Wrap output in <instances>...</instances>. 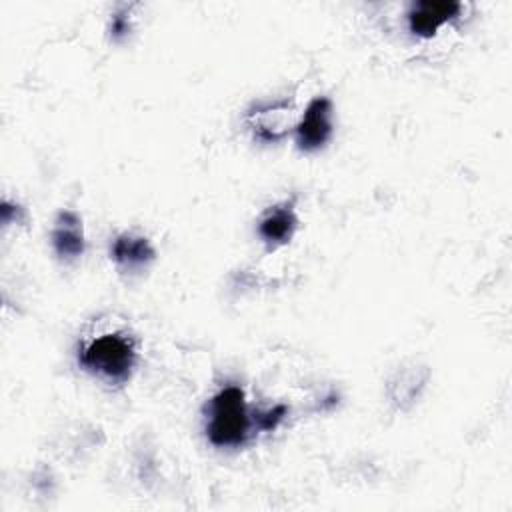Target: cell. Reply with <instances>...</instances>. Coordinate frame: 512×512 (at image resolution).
<instances>
[{"instance_id":"8fae6325","label":"cell","mask_w":512,"mask_h":512,"mask_svg":"<svg viewBox=\"0 0 512 512\" xmlns=\"http://www.w3.org/2000/svg\"><path fill=\"white\" fill-rule=\"evenodd\" d=\"M132 30V16H130V10L128 6H120L112 18H110V26H108V32H110V38L112 40H122L130 34Z\"/></svg>"},{"instance_id":"3957f363","label":"cell","mask_w":512,"mask_h":512,"mask_svg":"<svg viewBox=\"0 0 512 512\" xmlns=\"http://www.w3.org/2000/svg\"><path fill=\"white\" fill-rule=\"evenodd\" d=\"M296 144L304 152H316L328 144L334 132V108L326 96L308 102L304 114L296 122Z\"/></svg>"},{"instance_id":"7c38bea8","label":"cell","mask_w":512,"mask_h":512,"mask_svg":"<svg viewBox=\"0 0 512 512\" xmlns=\"http://www.w3.org/2000/svg\"><path fill=\"white\" fill-rule=\"evenodd\" d=\"M0 210H2V222H4V224H10L12 218H14L16 222H22V220H24V208L18 206V204H10L8 200H4Z\"/></svg>"},{"instance_id":"30bf717a","label":"cell","mask_w":512,"mask_h":512,"mask_svg":"<svg viewBox=\"0 0 512 512\" xmlns=\"http://www.w3.org/2000/svg\"><path fill=\"white\" fill-rule=\"evenodd\" d=\"M286 406L284 404H278V406H272L268 410H260V412H254L252 414V422L256 426V430L260 432H270L274 428H278V424L284 420L286 416Z\"/></svg>"},{"instance_id":"8992f818","label":"cell","mask_w":512,"mask_h":512,"mask_svg":"<svg viewBox=\"0 0 512 512\" xmlns=\"http://www.w3.org/2000/svg\"><path fill=\"white\" fill-rule=\"evenodd\" d=\"M50 244L54 254L62 262L78 260L86 250V238H84V226H82L80 214H76L74 210L58 212L50 232Z\"/></svg>"},{"instance_id":"277c9868","label":"cell","mask_w":512,"mask_h":512,"mask_svg":"<svg viewBox=\"0 0 512 512\" xmlns=\"http://www.w3.org/2000/svg\"><path fill=\"white\" fill-rule=\"evenodd\" d=\"M246 124L250 126L256 140L274 144L294 124V108L288 100H274L256 104L246 114Z\"/></svg>"},{"instance_id":"ba28073f","label":"cell","mask_w":512,"mask_h":512,"mask_svg":"<svg viewBox=\"0 0 512 512\" xmlns=\"http://www.w3.org/2000/svg\"><path fill=\"white\" fill-rule=\"evenodd\" d=\"M110 258L116 262L118 268L138 272L156 258V250L146 236L122 232L110 244Z\"/></svg>"},{"instance_id":"5b68a950","label":"cell","mask_w":512,"mask_h":512,"mask_svg":"<svg viewBox=\"0 0 512 512\" xmlns=\"http://www.w3.org/2000/svg\"><path fill=\"white\" fill-rule=\"evenodd\" d=\"M460 10H462V4L454 2V0H418V2H412L408 12H406L408 28L416 36L430 38L444 24L458 18Z\"/></svg>"},{"instance_id":"9c48e42d","label":"cell","mask_w":512,"mask_h":512,"mask_svg":"<svg viewBox=\"0 0 512 512\" xmlns=\"http://www.w3.org/2000/svg\"><path fill=\"white\" fill-rule=\"evenodd\" d=\"M428 380V370L424 366H410V368H398L392 378L388 380V396L390 400L400 408H410L420 392L424 390Z\"/></svg>"},{"instance_id":"52a82bcc","label":"cell","mask_w":512,"mask_h":512,"mask_svg":"<svg viewBox=\"0 0 512 512\" xmlns=\"http://www.w3.org/2000/svg\"><path fill=\"white\" fill-rule=\"evenodd\" d=\"M298 230V214L292 202L270 206L258 220V236L268 248L284 246Z\"/></svg>"},{"instance_id":"7a4b0ae2","label":"cell","mask_w":512,"mask_h":512,"mask_svg":"<svg viewBox=\"0 0 512 512\" xmlns=\"http://www.w3.org/2000/svg\"><path fill=\"white\" fill-rule=\"evenodd\" d=\"M80 366L96 378L110 384H124L136 364V342L126 332H104L82 344L78 352Z\"/></svg>"},{"instance_id":"6da1fadb","label":"cell","mask_w":512,"mask_h":512,"mask_svg":"<svg viewBox=\"0 0 512 512\" xmlns=\"http://www.w3.org/2000/svg\"><path fill=\"white\" fill-rule=\"evenodd\" d=\"M252 414L244 390L236 384L222 386L206 404V438L216 448H240L252 432Z\"/></svg>"}]
</instances>
